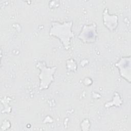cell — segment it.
<instances>
[{
    "label": "cell",
    "mask_w": 131,
    "mask_h": 131,
    "mask_svg": "<svg viewBox=\"0 0 131 131\" xmlns=\"http://www.w3.org/2000/svg\"><path fill=\"white\" fill-rule=\"evenodd\" d=\"M96 35V26L94 24L90 26H84L79 37L86 42H92L95 40Z\"/></svg>",
    "instance_id": "obj_1"
}]
</instances>
